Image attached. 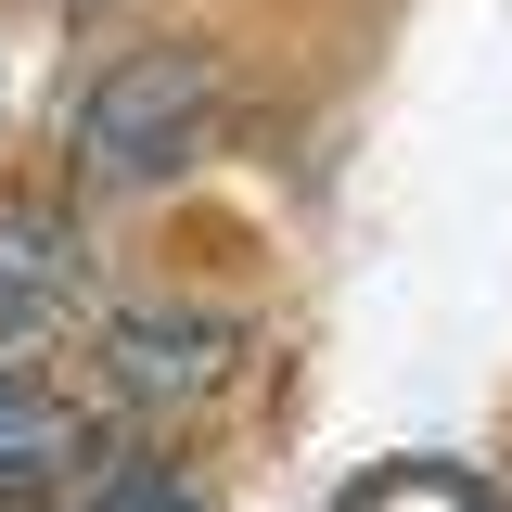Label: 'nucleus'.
I'll use <instances>...</instances> for the list:
<instances>
[{
    "mask_svg": "<svg viewBox=\"0 0 512 512\" xmlns=\"http://www.w3.org/2000/svg\"><path fill=\"white\" fill-rule=\"evenodd\" d=\"M192 128H205V64L141 52L116 90L90 103V167H103V180H154V167L192 154Z\"/></svg>",
    "mask_w": 512,
    "mask_h": 512,
    "instance_id": "f257e3e1",
    "label": "nucleus"
},
{
    "mask_svg": "<svg viewBox=\"0 0 512 512\" xmlns=\"http://www.w3.org/2000/svg\"><path fill=\"white\" fill-rule=\"evenodd\" d=\"M77 308V231L39 192H0V346H39Z\"/></svg>",
    "mask_w": 512,
    "mask_h": 512,
    "instance_id": "f03ea898",
    "label": "nucleus"
},
{
    "mask_svg": "<svg viewBox=\"0 0 512 512\" xmlns=\"http://www.w3.org/2000/svg\"><path fill=\"white\" fill-rule=\"evenodd\" d=\"M103 359H116L128 397H205V384L231 372V333L218 320H116Z\"/></svg>",
    "mask_w": 512,
    "mask_h": 512,
    "instance_id": "7ed1b4c3",
    "label": "nucleus"
},
{
    "mask_svg": "<svg viewBox=\"0 0 512 512\" xmlns=\"http://www.w3.org/2000/svg\"><path fill=\"white\" fill-rule=\"evenodd\" d=\"M64 461H77L64 397H52V384H26V372H0V487H39V474H64Z\"/></svg>",
    "mask_w": 512,
    "mask_h": 512,
    "instance_id": "20e7f679",
    "label": "nucleus"
},
{
    "mask_svg": "<svg viewBox=\"0 0 512 512\" xmlns=\"http://www.w3.org/2000/svg\"><path fill=\"white\" fill-rule=\"evenodd\" d=\"M77 512H205V500H192L180 474H154V461H141V474H116V487H90Z\"/></svg>",
    "mask_w": 512,
    "mask_h": 512,
    "instance_id": "39448f33",
    "label": "nucleus"
}]
</instances>
